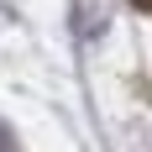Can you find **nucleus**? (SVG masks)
Returning a JSON list of instances; mask_svg holds the SVG:
<instances>
[{
  "label": "nucleus",
  "mask_w": 152,
  "mask_h": 152,
  "mask_svg": "<svg viewBox=\"0 0 152 152\" xmlns=\"http://www.w3.org/2000/svg\"><path fill=\"white\" fill-rule=\"evenodd\" d=\"M0 152H16V142H11V131H5V121H0Z\"/></svg>",
  "instance_id": "nucleus-1"
},
{
  "label": "nucleus",
  "mask_w": 152,
  "mask_h": 152,
  "mask_svg": "<svg viewBox=\"0 0 152 152\" xmlns=\"http://www.w3.org/2000/svg\"><path fill=\"white\" fill-rule=\"evenodd\" d=\"M131 5H137V11H152V0H131Z\"/></svg>",
  "instance_id": "nucleus-2"
}]
</instances>
